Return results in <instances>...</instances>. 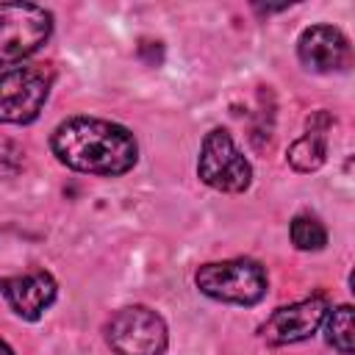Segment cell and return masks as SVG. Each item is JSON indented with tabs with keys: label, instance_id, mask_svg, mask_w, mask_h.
Here are the masks:
<instances>
[{
	"label": "cell",
	"instance_id": "obj_13",
	"mask_svg": "<svg viewBox=\"0 0 355 355\" xmlns=\"http://www.w3.org/2000/svg\"><path fill=\"white\" fill-rule=\"evenodd\" d=\"M22 155H25V153H22L14 141L0 139V178L14 175V172L22 166Z\"/></svg>",
	"mask_w": 355,
	"mask_h": 355
},
{
	"label": "cell",
	"instance_id": "obj_4",
	"mask_svg": "<svg viewBox=\"0 0 355 355\" xmlns=\"http://www.w3.org/2000/svg\"><path fill=\"white\" fill-rule=\"evenodd\" d=\"M197 175L205 186L227 194H239L252 183V166L239 153L233 136L225 128H214L205 133L197 161Z\"/></svg>",
	"mask_w": 355,
	"mask_h": 355
},
{
	"label": "cell",
	"instance_id": "obj_1",
	"mask_svg": "<svg viewBox=\"0 0 355 355\" xmlns=\"http://www.w3.org/2000/svg\"><path fill=\"white\" fill-rule=\"evenodd\" d=\"M50 147L64 166L105 178L125 175L139 158V144L125 125L94 116L64 119L53 130Z\"/></svg>",
	"mask_w": 355,
	"mask_h": 355
},
{
	"label": "cell",
	"instance_id": "obj_3",
	"mask_svg": "<svg viewBox=\"0 0 355 355\" xmlns=\"http://www.w3.org/2000/svg\"><path fill=\"white\" fill-rule=\"evenodd\" d=\"M53 33V14L33 3H0V67L33 55Z\"/></svg>",
	"mask_w": 355,
	"mask_h": 355
},
{
	"label": "cell",
	"instance_id": "obj_11",
	"mask_svg": "<svg viewBox=\"0 0 355 355\" xmlns=\"http://www.w3.org/2000/svg\"><path fill=\"white\" fill-rule=\"evenodd\" d=\"M288 233H291L294 247H297V250H305V252H316V250H322V247L327 244V230H324V225H322L316 216H311V214L294 216Z\"/></svg>",
	"mask_w": 355,
	"mask_h": 355
},
{
	"label": "cell",
	"instance_id": "obj_10",
	"mask_svg": "<svg viewBox=\"0 0 355 355\" xmlns=\"http://www.w3.org/2000/svg\"><path fill=\"white\" fill-rule=\"evenodd\" d=\"M286 158L297 172H316L327 158V141L322 133H305L291 141Z\"/></svg>",
	"mask_w": 355,
	"mask_h": 355
},
{
	"label": "cell",
	"instance_id": "obj_14",
	"mask_svg": "<svg viewBox=\"0 0 355 355\" xmlns=\"http://www.w3.org/2000/svg\"><path fill=\"white\" fill-rule=\"evenodd\" d=\"M0 355H14V349H11V347H8L3 338H0Z\"/></svg>",
	"mask_w": 355,
	"mask_h": 355
},
{
	"label": "cell",
	"instance_id": "obj_12",
	"mask_svg": "<svg viewBox=\"0 0 355 355\" xmlns=\"http://www.w3.org/2000/svg\"><path fill=\"white\" fill-rule=\"evenodd\" d=\"M327 319V341L341 352V355H352V341H355V324H352V308L349 305H338L336 311H330Z\"/></svg>",
	"mask_w": 355,
	"mask_h": 355
},
{
	"label": "cell",
	"instance_id": "obj_8",
	"mask_svg": "<svg viewBox=\"0 0 355 355\" xmlns=\"http://www.w3.org/2000/svg\"><path fill=\"white\" fill-rule=\"evenodd\" d=\"M297 58L311 72H341L352 61L347 36L333 25H311L297 39Z\"/></svg>",
	"mask_w": 355,
	"mask_h": 355
},
{
	"label": "cell",
	"instance_id": "obj_6",
	"mask_svg": "<svg viewBox=\"0 0 355 355\" xmlns=\"http://www.w3.org/2000/svg\"><path fill=\"white\" fill-rule=\"evenodd\" d=\"M50 80V72L39 67L0 72V125L33 122L47 103Z\"/></svg>",
	"mask_w": 355,
	"mask_h": 355
},
{
	"label": "cell",
	"instance_id": "obj_5",
	"mask_svg": "<svg viewBox=\"0 0 355 355\" xmlns=\"http://www.w3.org/2000/svg\"><path fill=\"white\" fill-rule=\"evenodd\" d=\"M105 338L116 355H161L166 349L169 333L166 322L153 308L128 305L111 316Z\"/></svg>",
	"mask_w": 355,
	"mask_h": 355
},
{
	"label": "cell",
	"instance_id": "obj_2",
	"mask_svg": "<svg viewBox=\"0 0 355 355\" xmlns=\"http://www.w3.org/2000/svg\"><path fill=\"white\" fill-rule=\"evenodd\" d=\"M194 283L205 297L219 302H236V305H255L263 300L269 288V277L263 266L252 258L202 263L194 275Z\"/></svg>",
	"mask_w": 355,
	"mask_h": 355
},
{
	"label": "cell",
	"instance_id": "obj_7",
	"mask_svg": "<svg viewBox=\"0 0 355 355\" xmlns=\"http://www.w3.org/2000/svg\"><path fill=\"white\" fill-rule=\"evenodd\" d=\"M327 316V300L322 294H313L308 300H300V302H291V305H283L277 308L263 324H261V338L272 347H283V344H297V341H305L311 338L322 322Z\"/></svg>",
	"mask_w": 355,
	"mask_h": 355
},
{
	"label": "cell",
	"instance_id": "obj_9",
	"mask_svg": "<svg viewBox=\"0 0 355 355\" xmlns=\"http://www.w3.org/2000/svg\"><path fill=\"white\" fill-rule=\"evenodd\" d=\"M0 294L19 319L36 322L55 302V280L44 269L11 275V277H0Z\"/></svg>",
	"mask_w": 355,
	"mask_h": 355
}]
</instances>
